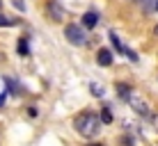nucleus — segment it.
<instances>
[{
    "mask_svg": "<svg viewBox=\"0 0 158 146\" xmlns=\"http://www.w3.org/2000/svg\"><path fill=\"white\" fill-rule=\"evenodd\" d=\"M73 126L83 137H94V135H99V130H101V119L96 116L94 112H80V114L76 116Z\"/></svg>",
    "mask_w": 158,
    "mask_h": 146,
    "instance_id": "1",
    "label": "nucleus"
},
{
    "mask_svg": "<svg viewBox=\"0 0 158 146\" xmlns=\"http://www.w3.org/2000/svg\"><path fill=\"white\" fill-rule=\"evenodd\" d=\"M64 37H67V41H69V44H73V46H85L87 44L85 30L80 28V25H73V23H69L67 28H64Z\"/></svg>",
    "mask_w": 158,
    "mask_h": 146,
    "instance_id": "2",
    "label": "nucleus"
},
{
    "mask_svg": "<svg viewBox=\"0 0 158 146\" xmlns=\"http://www.w3.org/2000/svg\"><path fill=\"white\" fill-rule=\"evenodd\" d=\"M128 103H131V107H133V110L138 112V114H149V107H147V103H144L142 98H140V96L135 94V91L128 96Z\"/></svg>",
    "mask_w": 158,
    "mask_h": 146,
    "instance_id": "3",
    "label": "nucleus"
},
{
    "mask_svg": "<svg viewBox=\"0 0 158 146\" xmlns=\"http://www.w3.org/2000/svg\"><path fill=\"white\" fill-rule=\"evenodd\" d=\"M112 50H108V48H101L99 50V55H96V64H99V66H110L112 64Z\"/></svg>",
    "mask_w": 158,
    "mask_h": 146,
    "instance_id": "4",
    "label": "nucleus"
},
{
    "mask_svg": "<svg viewBox=\"0 0 158 146\" xmlns=\"http://www.w3.org/2000/svg\"><path fill=\"white\" fill-rule=\"evenodd\" d=\"M48 14H51L53 21H64V9L60 7L57 2H51V5H48Z\"/></svg>",
    "mask_w": 158,
    "mask_h": 146,
    "instance_id": "5",
    "label": "nucleus"
},
{
    "mask_svg": "<svg viewBox=\"0 0 158 146\" xmlns=\"http://www.w3.org/2000/svg\"><path fill=\"white\" fill-rule=\"evenodd\" d=\"M96 23H99V14H96V12H87V14L83 16V28L92 30Z\"/></svg>",
    "mask_w": 158,
    "mask_h": 146,
    "instance_id": "6",
    "label": "nucleus"
},
{
    "mask_svg": "<svg viewBox=\"0 0 158 146\" xmlns=\"http://www.w3.org/2000/svg\"><path fill=\"white\" fill-rule=\"evenodd\" d=\"M117 91H119V98H126V101H128V96L133 94V89H131L128 85H122V82L117 85Z\"/></svg>",
    "mask_w": 158,
    "mask_h": 146,
    "instance_id": "7",
    "label": "nucleus"
},
{
    "mask_svg": "<svg viewBox=\"0 0 158 146\" xmlns=\"http://www.w3.org/2000/svg\"><path fill=\"white\" fill-rule=\"evenodd\" d=\"M9 25H19V18H9L0 14V28H9Z\"/></svg>",
    "mask_w": 158,
    "mask_h": 146,
    "instance_id": "8",
    "label": "nucleus"
},
{
    "mask_svg": "<svg viewBox=\"0 0 158 146\" xmlns=\"http://www.w3.org/2000/svg\"><path fill=\"white\" fill-rule=\"evenodd\" d=\"M101 121L103 123H110L112 121V112L108 110V107H103V110H101Z\"/></svg>",
    "mask_w": 158,
    "mask_h": 146,
    "instance_id": "9",
    "label": "nucleus"
},
{
    "mask_svg": "<svg viewBox=\"0 0 158 146\" xmlns=\"http://www.w3.org/2000/svg\"><path fill=\"white\" fill-rule=\"evenodd\" d=\"M19 53H21V55H28V41H25V39L19 41Z\"/></svg>",
    "mask_w": 158,
    "mask_h": 146,
    "instance_id": "10",
    "label": "nucleus"
},
{
    "mask_svg": "<svg viewBox=\"0 0 158 146\" xmlns=\"http://www.w3.org/2000/svg\"><path fill=\"white\" fill-rule=\"evenodd\" d=\"M92 89H94V96H103V91H101V85L92 82Z\"/></svg>",
    "mask_w": 158,
    "mask_h": 146,
    "instance_id": "11",
    "label": "nucleus"
},
{
    "mask_svg": "<svg viewBox=\"0 0 158 146\" xmlns=\"http://www.w3.org/2000/svg\"><path fill=\"white\" fill-rule=\"evenodd\" d=\"M2 103H5V94H2V96H0V105H2Z\"/></svg>",
    "mask_w": 158,
    "mask_h": 146,
    "instance_id": "12",
    "label": "nucleus"
},
{
    "mask_svg": "<svg viewBox=\"0 0 158 146\" xmlns=\"http://www.w3.org/2000/svg\"><path fill=\"white\" fill-rule=\"evenodd\" d=\"M154 34H156V37H158V25H156V28H154Z\"/></svg>",
    "mask_w": 158,
    "mask_h": 146,
    "instance_id": "13",
    "label": "nucleus"
},
{
    "mask_svg": "<svg viewBox=\"0 0 158 146\" xmlns=\"http://www.w3.org/2000/svg\"><path fill=\"white\" fill-rule=\"evenodd\" d=\"M154 121H156V126H158V116H154Z\"/></svg>",
    "mask_w": 158,
    "mask_h": 146,
    "instance_id": "14",
    "label": "nucleus"
},
{
    "mask_svg": "<svg viewBox=\"0 0 158 146\" xmlns=\"http://www.w3.org/2000/svg\"><path fill=\"white\" fill-rule=\"evenodd\" d=\"M89 146H103V144H89Z\"/></svg>",
    "mask_w": 158,
    "mask_h": 146,
    "instance_id": "15",
    "label": "nucleus"
},
{
    "mask_svg": "<svg viewBox=\"0 0 158 146\" xmlns=\"http://www.w3.org/2000/svg\"><path fill=\"white\" fill-rule=\"evenodd\" d=\"M156 9H158V2H156Z\"/></svg>",
    "mask_w": 158,
    "mask_h": 146,
    "instance_id": "16",
    "label": "nucleus"
}]
</instances>
